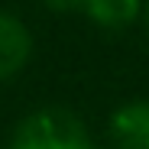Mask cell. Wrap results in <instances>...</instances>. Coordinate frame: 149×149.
Instances as JSON below:
<instances>
[{
  "mask_svg": "<svg viewBox=\"0 0 149 149\" xmlns=\"http://www.w3.org/2000/svg\"><path fill=\"white\" fill-rule=\"evenodd\" d=\"M88 149H97V146H94V143H91V146H88Z\"/></svg>",
  "mask_w": 149,
  "mask_h": 149,
  "instance_id": "7",
  "label": "cell"
},
{
  "mask_svg": "<svg viewBox=\"0 0 149 149\" xmlns=\"http://www.w3.org/2000/svg\"><path fill=\"white\" fill-rule=\"evenodd\" d=\"M84 123L65 107H45L29 113L16 127L10 149H88Z\"/></svg>",
  "mask_w": 149,
  "mask_h": 149,
  "instance_id": "1",
  "label": "cell"
},
{
  "mask_svg": "<svg viewBox=\"0 0 149 149\" xmlns=\"http://www.w3.org/2000/svg\"><path fill=\"white\" fill-rule=\"evenodd\" d=\"M110 139L117 149H149V101L123 104L110 120Z\"/></svg>",
  "mask_w": 149,
  "mask_h": 149,
  "instance_id": "3",
  "label": "cell"
},
{
  "mask_svg": "<svg viewBox=\"0 0 149 149\" xmlns=\"http://www.w3.org/2000/svg\"><path fill=\"white\" fill-rule=\"evenodd\" d=\"M143 0H88L84 16H91L104 29H127L139 16Z\"/></svg>",
  "mask_w": 149,
  "mask_h": 149,
  "instance_id": "4",
  "label": "cell"
},
{
  "mask_svg": "<svg viewBox=\"0 0 149 149\" xmlns=\"http://www.w3.org/2000/svg\"><path fill=\"white\" fill-rule=\"evenodd\" d=\"M45 7L55 10V13H84L88 0H45Z\"/></svg>",
  "mask_w": 149,
  "mask_h": 149,
  "instance_id": "5",
  "label": "cell"
},
{
  "mask_svg": "<svg viewBox=\"0 0 149 149\" xmlns=\"http://www.w3.org/2000/svg\"><path fill=\"white\" fill-rule=\"evenodd\" d=\"M33 52V36L23 23L10 13H0V81L13 74L29 62Z\"/></svg>",
  "mask_w": 149,
  "mask_h": 149,
  "instance_id": "2",
  "label": "cell"
},
{
  "mask_svg": "<svg viewBox=\"0 0 149 149\" xmlns=\"http://www.w3.org/2000/svg\"><path fill=\"white\" fill-rule=\"evenodd\" d=\"M139 16H143V26H146V33H149V0H143V10H139Z\"/></svg>",
  "mask_w": 149,
  "mask_h": 149,
  "instance_id": "6",
  "label": "cell"
}]
</instances>
